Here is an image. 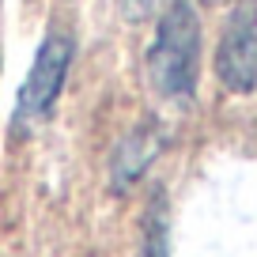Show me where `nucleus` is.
Returning <instances> with one entry per match:
<instances>
[{"label":"nucleus","instance_id":"nucleus-6","mask_svg":"<svg viewBox=\"0 0 257 257\" xmlns=\"http://www.w3.org/2000/svg\"><path fill=\"white\" fill-rule=\"evenodd\" d=\"M159 4L163 0H121V16L128 23H144V19H152L159 12Z\"/></svg>","mask_w":257,"mask_h":257},{"label":"nucleus","instance_id":"nucleus-2","mask_svg":"<svg viewBox=\"0 0 257 257\" xmlns=\"http://www.w3.org/2000/svg\"><path fill=\"white\" fill-rule=\"evenodd\" d=\"M72 53H76V38L68 31H49L42 38L38 53L31 61V72H27L23 87H19L12 133H31L34 125L49 121V113H53L57 98L64 91V80H68Z\"/></svg>","mask_w":257,"mask_h":257},{"label":"nucleus","instance_id":"nucleus-5","mask_svg":"<svg viewBox=\"0 0 257 257\" xmlns=\"http://www.w3.org/2000/svg\"><path fill=\"white\" fill-rule=\"evenodd\" d=\"M144 257H170L167 204H163V193H155L152 208H148V216H144Z\"/></svg>","mask_w":257,"mask_h":257},{"label":"nucleus","instance_id":"nucleus-3","mask_svg":"<svg viewBox=\"0 0 257 257\" xmlns=\"http://www.w3.org/2000/svg\"><path fill=\"white\" fill-rule=\"evenodd\" d=\"M216 76L231 95L257 91V16L249 8L234 12L216 49Z\"/></svg>","mask_w":257,"mask_h":257},{"label":"nucleus","instance_id":"nucleus-7","mask_svg":"<svg viewBox=\"0 0 257 257\" xmlns=\"http://www.w3.org/2000/svg\"><path fill=\"white\" fill-rule=\"evenodd\" d=\"M201 4H223V0H201Z\"/></svg>","mask_w":257,"mask_h":257},{"label":"nucleus","instance_id":"nucleus-1","mask_svg":"<svg viewBox=\"0 0 257 257\" xmlns=\"http://www.w3.org/2000/svg\"><path fill=\"white\" fill-rule=\"evenodd\" d=\"M148 76L155 91L170 102H185L197 95L201 76V19L189 0H170L159 16L152 49H148Z\"/></svg>","mask_w":257,"mask_h":257},{"label":"nucleus","instance_id":"nucleus-4","mask_svg":"<svg viewBox=\"0 0 257 257\" xmlns=\"http://www.w3.org/2000/svg\"><path fill=\"white\" fill-rule=\"evenodd\" d=\"M163 152V133L155 121H140L128 137H121V144L113 148V159H110V185L117 193H125L128 185L137 182L152 159Z\"/></svg>","mask_w":257,"mask_h":257}]
</instances>
